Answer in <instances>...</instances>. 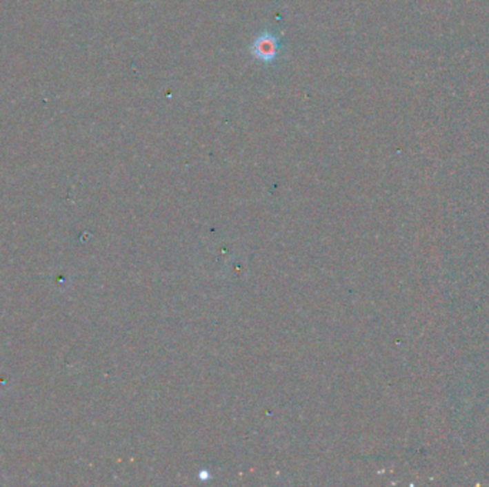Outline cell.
Masks as SVG:
<instances>
[{
	"label": "cell",
	"instance_id": "cell-1",
	"mask_svg": "<svg viewBox=\"0 0 489 487\" xmlns=\"http://www.w3.org/2000/svg\"><path fill=\"white\" fill-rule=\"evenodd\" d=\"M281 50H282V45H281L279 36L270 30H266L259 36H257V39L253 41L250 46V52L253 57H257L258 61L263 63L275 62L281 56Z\"/></svg>",
	"mask_w": 489,
	"mask_h": 487
}]
</instances>
